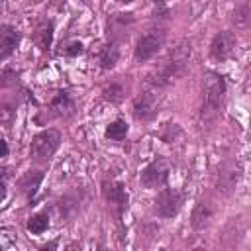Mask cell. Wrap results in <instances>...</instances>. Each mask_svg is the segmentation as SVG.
Listing matches in <instances>:
<instances>
[{"instance_id": "cell-1", "label": "cell", "mask_w": 251, "mask_h": 251, "mask_svg": "<svg viewBox=\"0 0 251 251\" xmlns=\"http://www.w3.org/2000/svg\"><path fill=\"white\" fill-rule=\"evenodd\" d=\"M190 53H192L190 41H178V43L169 51V55L165 57V61H163V65H161V78L171 80V78L180 76V75L184 73L186 65H188Z\"/></svg>"}, {"instance_id": "cell-2", "label": "cell", "mask_w": 251, "mask_h": 251, "mask_svg": "<svg viewBox=\"0 0 251 251\" xmlns=\"http://www.w3.org/2000/svg\"><path fill=\"white\" fill-rule=\"evenodd\" d=\"M202 94H204L202 114H216L220 110L224 98H226V80H224V76L218 75V73H206Z\"/></svg>"}, {"instance_id": "cell-3", "label": "cell", "mask_w": 251, "mask_h": 251, "mask_svg": "<svg viewBox=\"0 0 251 251\" xmlns=\"http://www.w3.org/2000/svg\"><path fill=\"white\" fill-rule=\"evenodd\" d=\"M59 143H61V133L57 129H43L33 137L29 153L33 159H47L57 151Z\"/></svg>"}, {"instance_id": "cell-4", "label": "cell", "mask_w": 251, "mask_h": 251, "mask_svg": "<svg viewBox=\"0 0 251 251\" xmlns=\"http://www.w3.org/2000/svg\"><path fill=\"white\" fill-rule=\"evenodd\" d=\"M163 43H165V33L161 29H149L147 33H143L137 39V45L133 51L135 61L143 63V61L151 59L153 55H157V51L163 47Z\"/></svg>"}, {"instance_id": "cell-5", "label": "cell", "mask_w": 251, "mask_h": 251, "mask_svg": "<svg viewBox=\"0 0 251 251\" xmlns=\"http://www.w3.org/2000/svg\"><path fill=\"white\" fill-rule=\"evenodd\" d=\"M169 163L165 159H155L151 161L143 171H141V184L147 188L163 186L169 178Z\"/></svg>"}, {"instance_id": "cell-6", "label": "cell", "mask_w": 251, "mask_h": 251, "mask_svg": "<svg viewBox=\"0 0 251 251\" xmlns=\"http://www.w3.org/2000/svg\"><path fill=\"white\" fill-rule=\"evenodd\" d=\"M182 204V194L173 188H163L155 200V212L161 218H173L180 210Z\"/></svg>"}, {"instance_id": "cell-7", "label": "cell", "mask_w": 251, "mask_h": 251, "mask_svg": "<svg viewBox=\"0 0 251 251\" xmlns=\"http://www.w3.org/2000/svg\"><path fill=\"white\" fill-rule=\"evenodd\" d=\"M235 35L231 31H218L210 43V57L214 61H226L235 51Z\"/></svg>"}, {"instance_id": "cell-8", "label": "cell", "mask_w": 251, "mask_h": 251, "mask_svg": "<svg viewBox=\"0 0 251 251\" xmlns=\"http://www.w3.org/2000/svg\"><path fill=\"white\" fill-rule=\"evenodd\" d=\"M102 192L106 196V200L116 208L118 214H122L126 208H127V192L124 188L122 182H104L102 184Z\"/></svg>"}, {"instance_id": "cell-9", "label": "cell", "mask_w": 251, "mask_h": 251, "mask_svg": "<svg viewBox=\"0 0 251 251\" xmlns=\"http://www.w3.org/2000/svg\"><path fill=\"white\" fill-rule=\"evenodd\" d=\"M157 114V98L151 92H141L133 100V116L137 120H149Z\"/></svg>"}, {"instance_id": "cell-10", "label": "cell", "mask_w": 251, "mask_h": 251, "mask_svg": "<svg viewBox=\"0 0 251 251\" xmlns=\"http://www.w3.org/2000/svg\"><path fill=\"white\" fill-rule=\"evenodd\" d=\"M20 43V31L14 25H0V63L8 59Z\"/></svg>"}, {"instance_id": "cell-11", "label": "cell", "mask_w": 251, "mask_h": 251, "mask_svg": "<svg viewBox=\"0 0 251 251\" xmlns=\"http://www.w3.org/2000/svg\"><path fill=\"white\" fill-rule=\"evenodd\" d=\"M120 59V49L114 43H106L100 51V65L102 69H114Z\"/></svg>"}, {"instance_id": "cell-12", "label": "cell", "mask_w": 251, "mask_h": 251, "mask_svg": "<svg viewBox=\"0 0 251 251\" xmlns=\"http://www.w3.org/2000/svg\"><path fill=\"white\" fill-rule=\"evenodd\" d=\"M51 41H53V25L51 22H43L35 31V43L39 45V49L47 51L51 47Z\"/></svg>"}, {"instance_id": "cell-13", "label": "cell", "mask_w": 251, "mask_h": 251, "mask_svg": "<svg viewBox=\"0 0 251 251\" xmlns=\"http://www.w3.org/2000/svg\"><path fill=\"white\" fill-rule=\"evenodd\" d=\"M41 173L39 171H29L22 180H20V188L27 194V196H31V194H35V190H37V186H39V182H41Z\"/></svg>"}, {"instance_id": "cell-14", "label": "cell", "mask_w": 251, "mask_h": 251, "mask_svg": "<svg viewBox=\"0 0 251 251\" xmlns=\"http://www.w3.org/2000/svg\"><path fill=\"white\" fill-rule=\"evenodd\" d=\"M51 108L57 112V114H61V116H65V114H69V112H73V100H71V96L67 94V92H57V96L53 98V102H51Z\"/></svg>"}, {"instance_id": "cell-15", "label": "cell", "mask_w": 251, "mask_h": 251, "mask_svg": "<svg viewBox=\"0 0 251 251\" xmlns=\"http://www.w3.org/2000/svg\"><path fill=\"white\" fill-rule=\"evenodd\" d=\"M127 135V124L124 120H116L106 127V137L114 141H122Z\"/></svg>"}, {"instance_id": "cell-16", "label": "cell", "mask_w": 251, "mask_h": 251, "mask_svg": "<svg viewBox=\"0 0 251 251\" xmlns=\"http://www.w3.org/2000/svg\"><path fill=\"white\" fill-rule=\"evenodd\" d=\"M210 218H212V210H210L206 204H198V206L194 208V212H192V226H194L196 229H200V227H204V226L208 224Z\"/></svg>"}, {"instance_id": "cell-17", "label": "cell", "mask_w": 251, "mask_h": 251, "mask_svg": "<svg viewBox=\"0 0 251 251\" xmlns=\"http://www.w3.org/2000/svg\"><path fill=\"white\" fill-rule=\"evenodd\" d=\"M49 227V216L47 214H35V216H31L29 218V222H27V229L31 231V233H35V235H39V233H43L45 229Z\"/></svg>"}, {"instance_id": "cell-18", "label": "cell", "mask_w": 251, "mask_h": 251, "mask_svg": "<svg viewBox=\"0 0 251 251\" xmlns=\"http://www.w3.org/2000/svg\"><path fill=\"white\" fill-rule=\"evenodd\" d=\"M80 53H82V43H78V41H73L63 49V55H67V57H76Z\"/></svg>"}, {"instance_id": "cell-19", "label": "cell", "mask_w": 251, "mask_h": 251, "mask_svg": "<svg viewBox=\"0 0 251 251\" xmlns=\"http://www.w3.org/2000/svg\"><path fill=\"white\" fill-rule=\"evenodd\" d=\"M122 94H124V90H122V86H116V84L104 90V96H106L108 100H120V98H122Z\"/></svg>"}, {"instance_id": "cell-20", "label": "cell", "mask_w": 251, "mask_h": 251, "mask_svg": "<svg viewBox=\"0 0 251 251\" xmlns=\"http://www.w3.org/2000/svg\"><path fill=\"white\" fill-rule=\"evenodd\" d=\"M8 155V145L4 139H0V157H6Z\"/></svg>"}, {"instance_id": "cell-21", "label": "cell", "mask_w": 251, "mask_h": 251, "mask_svg": "<svg viewBox=\"0 0 251 251\" xmlns=\"http://www.w3.org/2000/svg\"><path fill=\"white\" fill-rule=\"evenodd\" d=\"M6 198V184L4 182H0V202Z\"/></svg>"}, {"instance_id": "cell-22", "label": "cell", "mask_w": 251, "mask_h": 251, "mask_svg": "<svg viewBox=\"0 0 251 251\" xmlns=\"http://www.w3.org/2000/svg\"><path fill=\"white\" fill-rule=\"evenodd\" d=\"M163 2H167V0H155V4H163Z\"/></svg>"}, {"instance_id": "cell-23", "label": "cell", "mask_w": 251, "mask_h": 251, "mask_svg": "<svg viewBox=\"0 0 251 251\" xmlns=\"http://www.w3.org/2000/svg\"><path fill=\"white\" fill-rule=\"evenodd\" d=\"M80 2H86V4H88V2H90V0H80Z\"/></svg>"}, {"instance_id": "cell-24", "label": "cell", "mask_w": 251, "mask_h": 251, "mask_svg": "<svg viewBox=\"0 0 251 251\" xmlns=\"http://www.w3.org/2000/svg\"><path fill=\"white\" fill-rule=\"evenodd\" d=\"M27 2H39V0H27Z\"/></svg>"}, {"instance_id": "cell-25", "label": "cell", "mask_w": 251, "mask_h": 251, "mask_svg": "<svg viewBox=\"0 0 251 251\" xmlns=\"http://www.w3.org/2000/svg\"><path fill=\"white\" fill-rule=\"evenodd\" d=\"M122 2H131V0H122Z\"/></svg>"}]
</instances>
